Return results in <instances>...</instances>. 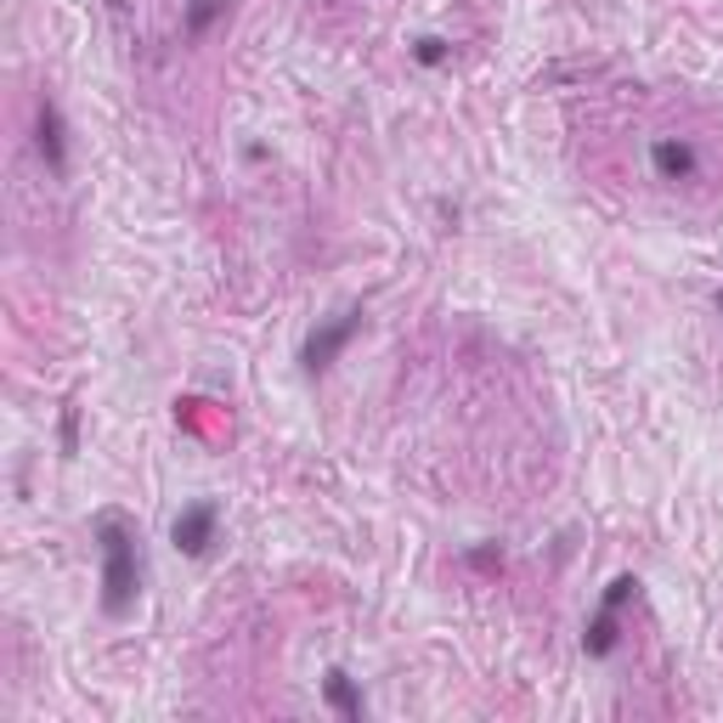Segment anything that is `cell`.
Returning a JSON list of instances; mask_svg holds the SVG:
<instances>
[{
  "instance_id": "cell-1",
  "label": "cell",
  "mask_w": 723,
  "mask_h": 723,
  "mask_svg": "<svg viewBox=\"0 0 723 723\" xmlns=\"http://www.w3.org/2000/svg\"><path fill=\"white\" fill-rule=\"evenodd\" d=\"M96 554H103V611L119 621L137 611L142 594V548H137V525H130L119 509H103L91 520Z\"/></svg>"
},
{
  "instance_id": "cell-2",
  "label": "cell",
  "mask_w": 723,
  "mask_h": 723,
  "mask_svg": "<svg viewBox=\"0 0 723 723\" xmlns=\"http://www.w3.org/2000/svg\"><path fill=\"white\" fill-rule=\"evenodd\" d=\"M633 594H639V577H616V582L605 588L600 616L588 621V633H582V650H588V655H611V650H616V639H621V605H628Z\"/></svg>"
},
{
  "instance_id": "cell-3",
  "label": "cell",
  "mask_w": 723,
  "mask_h": 723,
  "mask_svg": "<svg viewBox=\"0 0 723 723\" xmlns=\"http://www.w3.org/2000/svg\"><path fill=\"white\" fill-rule=\"evenodd\" d=\"M362 334V311H345V317H334V322H322V328H311V340H306V351H300V362H306V374H322L328 362H334L351 340Z\"/></svg>"
},
{
  "instance_id": "cell-4",
  "label": "cell",
  "mask_w": 723,
  "mask_h": 723,
  "mask_svg": "<svg viewBox=\"0 0 723 723\" xmlns=\"http://www.w3.org/2000/svg\"><path fill=\"white\" fill-rule=\"evenodd\" d=\"M215 525H221V509L215 503H187L181 514H176V525H170V537H176V548L181 554H210V543H215Z\"/></svg>"
},
{
  "instance_id": "cell-5",
  "label": "cell",
  "mask_w": 723,
  "mask_h": 723,
  "mask_svg": "<svg viewBox=\"0 0 723 723\" xmlns=\"http://www.w3.org/2000/svg\"><path fill=\"white\" fill-rule=\"evenodd\" d=\"M35 147H40V158H46V170H51V176L69 170V130H62V114H57L51 96H40V114H35Z\"/></svg>"
},
{
  "instance_id": "cell-6",
  "label": "cell",
  "mask_w": 723,
  "mask_h": 723,
  "mask_svg": "<svg viewBox=\"0 0 723 723\" xmlns=\"http://www.w3.org/2000/svg\"><path fill=\"white\" fill-rule=\"evenodd\" d=\"M650 164H655V176H662V181H696L701 153H696V142H684V137H662L650 147Z\"/></svg>"
},
{
  "instance_id": "cell-7",
  "label": "cell",
  "mask_w": 723,
  "mask_h": 723,
  "mask_svg": "<svg viewBox=\"0 0 723 723\" xmlns=\"http://www.w3.org/2000/svg\"><path fill=\"white\" fill-rule=\"evenodd\" d=\"M322 689H328V707H334L340 718H362V696H356V684H351L340 667L322 678Z\"/></svg>"
},
{
  "instance_id": "cell-8",
  "label": "cell",
  "mask_w": 723,
  "mask_h": 723,
  "mask_svg": "<svg viewBox=\"0 0 723 723\" xmlns=\"http://www.w3.org/2000/svg\"><path fill=\"white\" fill-rule=\"evenodd\" d=\"M226 12H233V0H192V7H187V23H181V28H187L192 40H199L204 28H210L215 17H226Z\"/></svg>"
},
{
  "instance_id": "cell-9",
  "label": "cell",
  "mask_w": 723,
  "mask_h": 723,
  "mask_svg": "<svg viewBox=\"0 0 723 723\" xmlns=\"http://www.w3.org/2000/svg\"><path fill=\"white\" fill-rule=\"evenodd\" d=\"M447 51H452V46H447V40H436V35H424V40L413 46V57L424 62V69H441V62H447Z\"/></svg>"
},
{
  "instance_id": "cell-10",
  "label": "cell",
  "mask_w": 723,
  "mask_h": 723,
  "mask_svg": "<svg viewBox=\"0 0 723 723\" xmlns=\"http://www.w3.org/2000/svg\"><path fill=\"white\" fill-rule=\"evenodd\" d=\"M74 430H80V413L62 407V452H74Z\"/></svg>"
},
{
  "instance_id": "cell-11",
  "label": "cell",
  "mask_w": 723,
  "mask_h": 723,
  "mask_svg": "<svg viewBox=\"0 0 723 723\" xmlns=\"http://www.w3.org/2000/svg\"><path fill=\"white\" fill-rule=\"evenodd\" d=\"M470 566H481V571H491V566H503V554H491V548H475V554H470Z\"/></svg>"
},
{
  "instance_id": "cell-12",
  "label": "cell",
  "mask_w": 723,
  "mask_h": 723,
  "mask_svg": "<svg viewBox=\"0 0 723 723\" xmlns=\"http://www.w3.org/2000/svg\"><path fill=\"white\" fill-rule=\"evenodd\" d=\"M718 311H723V288H718Z\"/></svg>"
}]
</instances>
